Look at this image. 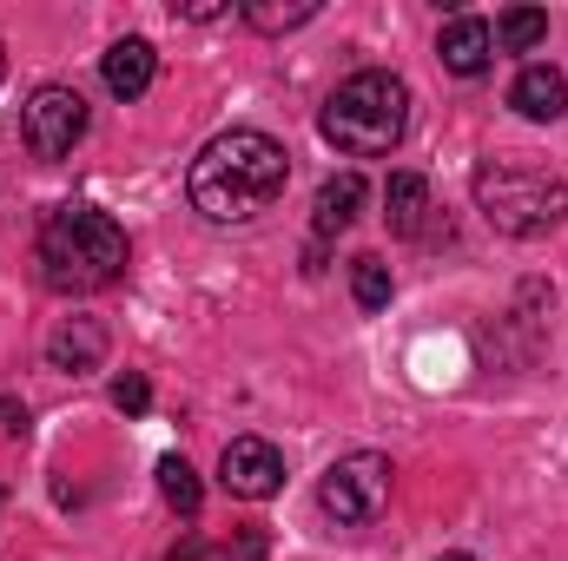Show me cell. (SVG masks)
Masks as SVG:
<instances>
[{
    "label": "cell",
    "instance_id": "obj_18",
    "mask_svg": "<svg viewBox=\"0 0 568 561\" xmlns=\"http://www.w3.org/2000/svg\"><path fill=\"white\" fill-rule=\"evenodd\" d=\"M113 410H126V417H145V410H152V384H145L140 370L113 377Z\"/></svg>",
    "mask_w": 568,
    "mask_h": 561
},
{
    "label": "cell",
    "instance_id": "obj_1",
    "mask_svg": "<svg viewBox=\"0 0 568 561\" xmlns=\"http://www.w3.org/2000/svg\"><path fill=\"white\" fill-rule=\"evenodd\" d=\"M284 185H291V152L272 133H252V126L219 133L192 159V172H185L192 212L212 218V225H252V218H265L284 198Z\"/></svg>",
    "mask_w": 568,
    "mask_h": 561
},
{
    "label": "cell",
    "instance_id": "obj_10",
    "mask_svg": "<svg viewBox=\"0 0 568 561\" xmlns=\"http://www.w3.org/2000/svg\"><path fill=\"white\" fill-rule=\"evenodd\" d=\"M100 80H106L113 100H140V93H152V80H159V53H152V40H120V47L100 60Z\"/></svg>",
    "mask_w": 568,
    "mask_h": 561
},
{
    "label": "cell",
    "instance_id": "obj_21",
    "mask_svg": "<svg viewBox=\"0 0 568 561\" xmlns=\"http://www.w3.org/2000/svg\"><path fill=\"white\" fill-rule=\"evenodd\" d=\"M443 561H476V555H443Z\"/></svg>",
    "mask_w": 568,
    "mask_h": 561
},
{
    "label": "cell",
    "instance_id": "obj_14",
    "mask_svg": "<svg viewBox=\"0 0 568 561\" xmlns=\"http://www.w3.org/2000/svg\"><path fill=\"white\" fill-rule=\"evenodd\" d=\"M159 496H165V502H172L185 522L199 516L205 489H199V476H192V462H185V456H165V462H159Z\"/></svg>",
    "mask_w": 568,
    "mask_h": 561
},
{
    "label": "cell",
    "instance_id": "obj_13",
    "mask_svg": "<svg viewBox=\"0 0 568 561\" xmlns=\"http://www.w3.org/2000/svg\"><path fill=\"white\" fill-rule=\"evenodd\" d=\"M357 205H364V178H357V172H337V178H324V185H317V238H337V232H351Z\"/></svg>",
    "mask_w": 568,
    "mask_h": 561
},
{
    "label": "cell",
    "instance_id": "obj_23",
    "mask_svg": "<svg viewBox=\"0 0 568 561\" xmlns=\"http://www.w3.org/2000/svg\"><path fill=\"white\" fill-rule=\"evenodd\" d=\"M0 73H7V53H0Z\"/></svg>",
    "mask_w": 568,
    "mask_h": 561
},
{
    "label": "cell",
    "instance_id": "obj_7",
    "mask_svg": "<svg viewBox=\"0 0 568 561\" xmlns=\"http://www.w3.org/2000/svg\"><path fill=\"white\" fill-rule=\"evenodd\" d=\"M219 482L239 496V502H265L284 489V456L265 436H232L225 456H219Z\"/></svg>",
    "mask_w": 568,
    "mask_h": 561
},
{
    "label": "cell",
    "instance_id": "obj_8",
    "mask_svg": "<svg viewBox=\"0 0 568 561\" xmlns=\"http://www.w3.org/2000/svg\"><path fill=\"white\" fill-rule=\"evenodd\" d=\"M47 364L67 370V377H87L106 364V324L100 317H67L53 337H47Z\"/></svg>",
    "mask_w": 568,
    "mask_h": 561
},
{
    "label": "cell",
    "instance_id": "obj_20",
    "mask_svg": "<svg viewBox=\"0 0 568 561\" xmlns=\"http://www.w3.org/2000/svg\"><path fill=\"white\" fill-rule=\"evenodd\" d=\"M0 429H7V436H20V429H27V410H20L13 397H0Z\"/></svg>",
    "mask_w": 568,
    "mask_h": 561
},
{
    "label": "cell",
    "instance_id": "obj_22",
    "mask_svg": "<svg viewBox=\"0 0 568 561\" xmlns=\"http://www.w3.org/2000/svg\"><path fill=\"white\" fill-rule=\"evenodd\" d=\"M0 509H7V489H0Z\"/></svg>",
    "mask_w": 568,
    "mask_h": 561
},
{
    "label": "cell",
    "instance_id": "obj_9",
    "mask_svg": "<svg viewBox=\"0 0 568 561\" xmlns=\"http://www.w3.org/2000/svg\"><path fill=\"white\" fill-rule=\"evenodd\" d=\"M489 53H496V33H489V20H476V13H456V20L443 27V40H436V60H443L456 80H476V73L489 67Z\"/></svg>",
    "mask_w": 568,
    "mask_h": 561
},
{
    "label": "cell",
    "instance_id": "obj_2",
    "mask_svg": "<svg viewBox=\"0 0 568 561\" xmlns=\"http://www.w3.org/2000/svg\"><path fill=\"white\" fill-rule=\"evenodd\" d=\"M126 232L113 212L100 205H60L47 212L40 225V265H47V284L53 290H100V284H120L126 278Z\"/></svg>",
    "mask_w": 568,
    "mask_h": 561
},
{
    "label": "cell",
    "instance_id": "obj_16",
    "mask_svg": "<svg viewBox=\"0 0 568 561\" xmlns=\"http://www.w3.org/2000/svg\"><path fill=\"white\" fill-rule=\"evenodd\" d=\"M390 290H397V284H390V265H384V258H357V265H351V297H357V310H384Z\"/></svg>",
    "mask_w": 568,
    "mask_h": 561
},
{
    "label": "cell",
    "instance_id": "obj_17",
    "mask_svg": "<svg viewBox=\"0 0 568 561\" xmlns=\"http://www.w3.org/2000/svg\"><path fill=\"white\" fill-rule=\"evenodd\" d=\"M245 20H252L258 33H291V27L317 20V0H291V7H278V0H252V7H245Z\"/></svg>",
    "mask_w": 568,
    "mask_h": 561
},
{
    "label": "cell",
    "instance_id": "obj_15",
    "mask_svg": "<svg viewBox=\"0 0 568 561\" xmlns=\"http://www.w3.org/2000/svg\"><path fill=\"white\" fill-rule=\"evenodd\" d=\"M542 33H549V13H536V7H509V13L496 20V40H503L509 53H529V47H542Z\"/></svg>",
    "mask_w": 568,
    "mask_h": 561
},
{
    "label": "cell",
    "instance_id": "obj_4",
    "mask_svg": "<svg viewBox=\"0 0 568 561\" xmlns=\"http://www.w3.org/2000/svg\"><path fill=\"white\" fill-rule=\"evenodd\" d=\"M476 212L503 238H536L568 218V185L536 165H476Z\"/></svg>",
    "mask_w": 568,
    "mask_h": 561
},
{
    "label": "cell",
    "instance_id": "obj_5",
    "mask_svg": "<svg viewBox=\"0 0 568 561\" xmlns=\"http://www.w3.org/2000/svg\"><path fill=\"white\" fill-rule=\"evenodd\" d=\"M390 482H397L390 456H377V449H351V456H337V462L324 469V482H317V509H324L331 522H344V529H364V522H377V516L390 509Z\"/></svg>",
    "mask_w": 568,
    "mask_h": 561
},
{
    "label": "cell",
    "instance_id": "obj_6",
    "mask_svg": "<svg viewBox=\"0 0 568 561\" xmlns=\"http://www.w3.org/2000/svg\"><path fill=\"white\" fill-rule=\"evenodd\" d=\"M20 140L33 159H67L73 145L87 140V100L73 86H40L27 106H20Z\"/></svg>",
    "mask_w": 568,
    "mask_h": 561
},
{
    "label": "cell",
    "instance_id": "obj_19",
    "mask_svg": "<svg viewBox=\"0 0 568 561\" xmlns=\"http://www.w3.org/2000/svg\"><path fill=\"white\" fill-rule=\"evenodd\" d=\"M225 13V0H185L179 7V20H219Z\"/></svg>",
    "mask_w": 568,
    "mask_h": 561
},
{
    "label": "cell",
    "instance_id": "obj_12",
    "mask_svg": "<svg viewBox=\"0 0 568 561\" xmlns=\"http://www.w3.org/2000/svg\"><path fill=\"white\" fill-rule=\"evenodd\" d=\"M424 212H429V178L424 172H390V185H384V218H390V232H397V238L424 232Z\"/></svg>",
    "mask_w": 568,
    "mask_h": 561
},
{
    "label": "cell",
    "instance_id": "obj_11",
    "mask_svg": "<svg viewBox=\"0 0 568 561\" xmlns=\"http://www.w3.org/2000/svg\"><path fill=\"white\" fill-rule=\"evenodd\" d=\"M509 106H516L523 120H562L568 113V80L556 67H523L516 86H509Z\"/></svg>",
    "mask_w": 568,
    "mask_h": 561
},
{
    "label": "cell",
    "instance_id": "obj_3",
    "mask_svg": "<svg viewBox=\"0 0 568 561\" xmlns=\"http://www.w3.org/2000/svg\"><path fill=\"white\" fill-rule=\"evenodd\" d=\"M317 126H324V140L337 145V152H351V159H384L410 133V86L397 73H384V67H364V73H351L324 100Z\"/></svg>",
    "mask_w": 568,
    "mask_h": 561
}]
</instances>
